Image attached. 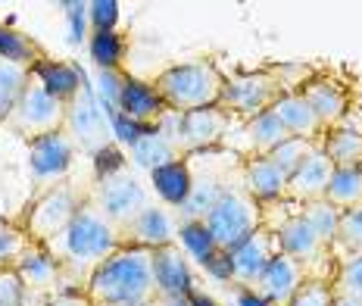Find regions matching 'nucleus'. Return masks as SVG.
<instances>
[{"label": "nucleus", "instance_id": "2", "mask_svg": "<svg viewBox=\"0 0 362 306\" xmlns=\"http://www.w3.org/2000/svg\"><path fill=\"white\" fill-rule=\"evenodd\" d=\"M85 294L90 306H138L156 300L153 250L119 247L90 272Z\"/></svg>", "mask_w": 362, "mask_h": 306}, {"label": "nucleus", "instance_id": "14", "mask_svg": "<svg viewBox=\"0 0 362 306\" xmlns=\"http://www.w3.org/2000/svg\"><path fill=\"white\" fill-rule=\"evenodd\" d=\"M306 281V269L297 259L284 257L278 250V257L266 266V272L259 275V281L250 288L253 294H259L262 300H269L272 306H291V300L297 297V290Z\"/></svg>", "mask_w": 362, "mask_h": 306}, {"label": "nucleus", "instance_id": "3", "mask_svg": "<svg viewBox=\"0 0 362 306\" xmlns=\"http://www.w3.org/2000/svg\"><path fill=\"white\" fill-rule=\"evenodd\" d=\"M156 94L163 97L165 110L172 113H194V110L218 107V97L225 88V76L209 59H191L163 69L153 78Z\"/></svg>", "mask_w": 362, "mask_h": 306}, {"label": "nucleus", "instance_id": "45", "mask_svg": "<svg viewBox=\"0 0 362 306\" xmlns=\"http://www.w3.org/2000/svg\"><path fill=\"white\" fill-rule=\"evenodd\" d=\"M359 169H362V166H359Z\"/></svg>", "mask_w": 362, "mask_h": 306}, {"label": "nucleus", "instance_id": "22", "mask_svg": "<svg viewBox=\"0 0 362 306\" xmlns=\"http://www.w3.org/2000/svg\"><path fill=\"white\" fill-rule=\"evenodd\" d=\"M150 182H153V191H156V197L163 200V206H169V210H175V213L187 204V197H191V166H187L185 156L153 169Z\"/></svg>", "mask_w": 362, "mask_h": 306}, {"label": "nucleus", "instance_id": "13", "mask_svg": "<svg viewBox=\"0 0 362 306\" xmlns=\"http://www.w3.org/2000/svg\"><path fill=\"white\" fill-rule=\"evenodd\" d=\"M278 257V237L272 228H256L250 237H247L240 247H235L228 253L231 259V285L235 288H247L250 290L259 275L266 272V266Z\"/></svg>", "mask_w": 362, "mask_h": 306}, {"label": "nucleus", "instance_id": "4", "mask_svg": "<svg viewBox=\"0 0 362 306\" xmlns=\"http://www.w3.org/2000/svg\"><path fill=\"white\" fill-rule=\"evenodd\" d=\"M88 200V191H81L78 184H72L69 178L66 182L54 184L47 191H37L32 197V204L25 206L19 225L25 228V235L32 237L35 244H47L72 222V216L78 213V206Z\"/></svg>", "mask_w": 362, "mask_h": 306}, {"label": "nucleus", "instance_id": "9", "mask_svg": "<svg viewBox=\"0 0 362 306\" xmlns=\"http://www.w3.org/2000/svg\"><path fill=\"white\" fill-rule=\"evenodd\" d=\"M88 194H90V200L100 206V213L107 216L119 231H122L128 222H134L150 206L144 184L132 175V169H122V172L94 182L88 188Z\"/></svg>", "mask_w": 362, "mask_h": 306}, {"label": "nucleus", "instance_id": "24", "mask_svg": "<svg viewBox=\"0 0 362 306\" xmlns=\"http://www.w3.org/2000/svg\"><path fill=\"white\" fill-rule=\"evenodd\" d=\"M244 138H247V153L244 160H250V156H256V160H262V156H272L278 151V147L284 144V141L291 138L288 129L281 125V119H278L275 113H262L250 119V122H244Z\"/></svg>", "mask_w": 362, "mask_h": 306}, {"label": "nucleus", "instance_id": "16", "mask_svg": "<svg viewBox=\"0 0 362 306\" xmlns=\"http://www.w3.org/2000/svg\"><path fill=\"white\" fill-rule=\"evenodd\" d=\"M153 278L156 297H165V300H187L191 290L197 288L191 278V269H187V253L178 244L153 250Z\"/></svg>", "mask_w": 362, "mask_h": 306}, {"label": "nucleus", "instance_id": "29", "mask_svg": "<svg viewBox=\"0 0 362 306\" xmlns=\"http://www.w3.org/2000/svg\"><path fill=\"white\" fill-rule=\"evenodd\" d=\"M44 57L47 54L37 47V41L16 32V28L0 25V59H10V63H19V66H28V69H32V66L41 63Z\"/></svg>", "mask_w": 362, "mask_h": 306}, {"label": "nucleus", "instance_id": "7", "mask_svg": "<svg viewBox=\"0 0 362 306\" xmlns=\"http://www.w3.org/2000/svg\"><path fill=\"white\" fill-rule=\"evenodd\" d=\"M288 94L284 85L275 78L272 69H259V72H238V76H225V88L218 97V110L228 113L231 119H250L269 113L281 97Z\"/></svg>", "mask_w": 362, "mask_h": 306}, {"label": "nucleus", "instance_id": "18", "mask_svg": "<svg viewBox=\"0 0 362 306\" xmlns=\"http://www.w3.org/2000/svg\"><path fill=\"white\" fill-rule=\"evenodd\" d=\"M331 172H334L331 160L322 153V147H315V151L300 163L297 172L288 178V200H293V204H300V206L313 204V200H325Z\"/></svg>", "mask_w": 362, "mask_h": 306}, {"label": "nucleus", "instance_id": "40", "mask_svg": "<svg viewBox=\"0 0 362 306\" xmlns=\"http://www.w3.org/2000/svg\"><path fill=\"white\" fill-rule=\"evenodd\" d=\"M47 306H90L88 300V294L85 290H63V294H57V297H50Z\"/></svg>", "mask_w": 362, "mask_h": 306}, {"label": "nucleus", "instance_id": "10", "mask_svg": "<svg viewBox=\"0 0 362 306\" xmlns=\"http://www.w3.org/2000/svg\"><path fill=\"white\" fill-rule=\"evenodd\" d=\"M63 131L69 134L75 151H85L90 156L100 151V147L112 144V131L107 129V113H103V107L94 100V91H90L88 81L81 85V91L72 97L69 110H66Z\"/></svg>", "mask_w": 362, "mask_h": 306}, {"label": "nucleus", "instance_id": "37", "mask_svg": "<svg viewBox=\"0 0 362 306\" xmlns=\"http://www.w3.org/2000/svg\"><path fill=\"white\" fill-rule=\"evenodd\" d=\"M291 306H334V290L328 278H306Z\"/></svg>", "mask_w": 362, "mask_h": 306}, {"label": "nucleus", "instance_id": "33", "mask_svg": "<svg viewBox=\"0 0 362 306\" xmlns=\"http://www.w3.org/2000/svg\"><path fill=\"white\" fill-rule=\"evenodd\" d=\"M334 253H337V257H346V253H362V206L341 213Z\"/></svg>", "mask_w": 362, "mask_h": 306}, {"label": "nucleus", "instance_id": "8", "mask_svg": "<svg viewBox=\"0 0 362 306\" xmlns=\"http://www.w3.org/2000/svg\"><path fill=\"white\" fill-rule=\"evenodd\" d=\"M66 110H69V103L57 100L41 81L32 78L4 125L10 131L22 134L25 141H35V138H44V134L63 131L66 129Z\"/></svg>", "mask_w": 362, "mask_h": 306}, {"label": "nucleus", "instance_id": "15", "mask_svg": "<svg viewBox=\"0 0 362 306\" xmlns=\"http://www.w3.org/2000/svg\"><path fill=\"white\" fill-rule=\"evenodd\" d=\"M300 94L306 97V103L315 110L322 129H334L341 125L346 113H350V91H346L344 81L331 78V76H313L300 88Z\"/></svg>", "mask_w": 362, "mask_h": 306}, {"label": "nucleus", "instance_id": "6", "mask_svg": "<svg viewBox=\"0 0 362 306\" xmlns=\"http://www.w3.org/2000/svg\"><path fill=\"white\" fill-rule=\"evenodd\" d=\"M203 225L213 235L218 250L231 253L235 247H240L256 228H262V206L244 191V184H238V188H231L228 194H222V200L206 213Z\"/></svg>", "mask_w": 362, "mask_h": 306}, {"label": "nucleus", "instance_id": "21", "mask_svg": "<svg viewBox=\"0 0 362 306\" xmlns=\"http://www.w3.org/2000/svg\"><path fill=\"white\" fill-rule=\"evenodd\" d=\"M32 78L41 81V85L63 103H72V97L78 94L81 85L88 81L81 66L69 63V59H54V57H44L41 63H35L32 66Z\"/></svg>", "mask_w": 362, "mask_h": 306}, {"label": "nucleus", "instance_id": "20", "mask_svg": "<svg viewBox=\"0 0 362 306\" xmlns=\"http://www.w3.org/2000/svg\"><path fill=\"white\" fill-rule=\"evenodd\" d=\"M272 113L281 119V125L288 129L291 138H300V141H309V144H319L325 129H322L319 116H315V110L306 103V97L300 91H291L284 94L281 100L272 107Z\"/></svg>", "mask_w": 362, "mask_h": 306}, {"label": "nucleus", "instance_id": "36", "mask_svg": "<svg viewBox=\"0 0 362 306\" xmlns=\"http://www.w3.org/2000/svg\"><path fill=\"white\" fill-rule=\"evenodd\" d=\"M90 160H94V182H100V178H110V175L128 169V153L119 144L100 147V151L90 156Z\"/></svg>", "mask_w": 362, "mask_h": 306}, {"label": "nucleus", "instance_id": "17", "mask_svg": "<svg viewBox=\"0 0 362 306\" xmlns=\"http://www.w3.org/2000/svg\"><path fill=\"white\" fill-rule=\"evenodd\" d=\"M116 110L122 116L132 119V122H141V125H156L165 113H169V110H165V103H163V97L156 94L153 81L134 78V76H128V72H122V85H119Z\"/></svg>", "mask_w": 362, "mask_h": 306}, {"label": "nucleus", "instance_id": "25", "mask_svg": "<svg viewBox=\"0 0 362 306\" xmlns=\"http://www.w3.org/2000/svg\"><path fill=\"white\" fill-rule=\"evenodd\" d=\"M128 156H132V163L134 166H141V169H147V172H153V169H160L165 166V163H172V160H178V151L169 144V138L156 129H150L144 138H138L132 147H128Z\"/></svg>", "mask_w": 362, "mask_h": 306}, {"label": "nucleus", "instance_id": "32", "mask_svg": "<svg viewBox=\"0 0 362 306\" xmlns=\"http://www.w3.org/2000/svg\"><path fill=\"white\" fill-rule=\"evenodd\" d=\"M303 219L319 231V237L328 244V247H334L337 241V225H341V210H334V206L328 204V200H313V204H306L303 210Z\"/></svg>", "mask_w": 362, "mask_h": 306}, {"label": "nucleus", "instance_id": "34", "mask_svg": "<svg viewBox=\"0 0 362 306\" xmlns=\"http://www.w3.org/2000/svg\"><path fill=\"white\" fill-rule=\"evenodd\" d=\"M315 147H319V144H309V141H300V138H288L275 153L269 156V160L275 163V169H278V172H281L284 178H291V175L300 169V163H303L306 156L315 151Z\"/></svg>", "mask_w": 362, "mask_h": 306}, {"label": "nucleus", "instance_id": "35", "mask_svg": "<svg viewBox=\"0 0 362 306\" xmlns=\"http://www.w3.org/2000/svg\"><path fill=\"white\" fill-rule=\"evenodd\" d=\"M28 244H32V237L25 235V228H22L19 222L0 219V269H6V266L16 263Z\"/></svg>", "mask_w": 362, "mask_h": 306}, {"label": "nucleus", "instance_id": "30", "mask_svg": "<svg viewBox=\"0 0 362 306\" xmlns=\"http://www.w3.org/2000/svg\"><path fill=\"white\" fill-rule=\"evenodd\" d=\"M331 290H334V297H353V300H362V253L337 257Z\"/></svg>", "mask_w": 362, "mask_h": 306}, {"label": "nucleus", "instance_id": "26", "mask_svg": "<svg viewBox=\"0 0 362 306\" xmlns=\"http://www.w3.org/2000/svg\"><path fill=\"white\" fill-rule=\"evenodd\" d=\"M325 200L334 210H356L362 206V169H334L325 191Z\"/></svg>", "mask_w": 362, "mask_h": 306}, {"label": "nucleus", "instance_id": "5", "mask_svg": "<svg viewBox=\"0 0 362 306\" xmlns=\"http://www.w3.org/2000/svg\"><path fill=\"white\" fill-rule=\"evenodd\" d=\"M169 144L178 151V156H194L203 151H216L225 144V134L231 129V116L222 113L218 107L194 110V113H165L156 122Z\"/></svg>", "mask_w": 362, "mask_h": 306}, {"label": "nucleus", "instance_id": "1", "mask_svg": "<svg viewBox=\"0 0 362 306\" xmlns=\"http://www.w3.org/2000/svg\"><path fill=\"white\" fill-rule=\"evenodd\" d=\"M44 247L54 253V259L63 269L66 285L75 290H85L90 272L122 247V241H119V228L100 213V206L88 194V200L78 206V213L72 216L69 225Z\"/></svg>", "mask_w": 362, "mask_h": 306}, {"label": "nucleus", "instance_id": "44", "mask_svg": "<svg viewBox=\"0 0 362 306\" xmlns=\"http://www.w3.org/2000/svg\"><path fill=\"white\" fill-rule=\"evenodd\" d=\"M334 306H362V300H353V297H334Z\"/></svg>", "mask_w": 362, "mask_h": 306}, {"label": "nucleus", "instance_id": "43", "mask_svg": "<svg viewBox=\"0 0 362 306\" xmlns=\"http://www.w3.org/2000/svg\"><path fill=\"white\" fill-rule=\"evenodd\" d=\"M150 306H191V300H165V297H156V300H150Z\"/></svg>", "mask_w": 362, "mask_h": 306}, {"label": "nucleus", "instance_id": "28", "mask_svg": "<svg viewBox=\"0 0 362 306\" xmlns=\"http://www.w3.org/2000/svg\"><path fill=\"white\" fill-rule=\"evenodd\" d=\"M32 81V69L19 63H10V59H0V125L10 119L13 107L19 103L25 85Z\"/></svg>", "mask_w": 362, "mask_h": 306}, {"label": "nucleus", "instance_id": "42", "mask_svg": "<svg viewBox=\"0 0 362 306\" xmlns=\"http://www.w3.org/2000/svg\"><path fill=\"white\" fill-rule=\"evenodd\" d=\"M187 300H191V306H218V303L213 300V297H206V294H203L200 288H194V290H191V297H187Z\"/></svg>", "mask_w": 362, "mask_h": 306}, {"label": "nucleus", "instance_id": "12", "mask_svg": "<svg viewBox=\"0 0 362 306\" xmlns=\"http://www.w3.org/2000/svg\"><path fill=\"white\" fill-rule=\"evenodd\" d=\"M178 216L175 210L163 204H150L144 213L138 216L134 222L119 231V241L122 247H144V250H163L169 244H178Z\"/></svg>", "mask_w": 362, "mask_h": 306}, {"label": "nucleus", "instance_id": "19", "mask_svg": "<svg viewBox=\"0 0 362 306\" xmlns=\"http://www.w3.org/2000/svg\"><path fill=\"white\" fill-rule=\"evenodd\" d=\"M240 184H244V191L259 206L288 197V178L278 172L269 156H262V160H256V156L244 160V166H240Z\"/></svg>", "mask_w": 362, "mask_h": 306}, {"label": "nucleus", "instance_id": "41", "mask_svg": "<svg viewBox=\"0 0 362 306\" xmlns=\"http://www.w3.org/2000/svg\"><path fill=\"white\" fill-rule=\"evenodd\" d=\"M235 303L238 306H272L269 300H262L259 294H253V290H247V288H235Z\"/></svg>", "mask_w": 362, "mask_h": 306}, {"label": "nucleus", "instance_id": "31", "mask_svg": "<svg viewBox=\"0 0 362 306\" xmlns=\"http://www.w3.org/2000/svg\"><path fill=\"white\" fill-rule=\"evenodd\" d=\"M178 241H181V250H185L191 259H197L200 266H206L209 259H213L216 253H218L213 235L206 231V225H203V222H181Z\"/></svg>", "mask_w": 362, "mask_h": 306}, {"label": "nucleus", "instance_id": "11", "mask_svg": "<svg viewBox=\"0 0 362 306\" xmlns=\"http://www.w3.org/2000/svg\"><path fill=\"white\" fill-rule=\"evenodd\" d=\"M75 153L78 151H75V144L66 131H54V134L28 141V172H32V182L37 184V191H47L54 184L66 182Z\"/></svg>", "mask_w": 362, "mask_h": 306}, {"label": "nucleus", "instance_id": "39", "mask_svg": "<svg viewBox=\"0 0 362 306\" xmlns=\"http://www.w3.org/2000/svg\"><path fill=\"white\" fill-rule=\"evenodd\" d=\"M0 306H25V285L13 266L0 269Z\"/></svg>", "mask_w": 362, "mask_h": 306}, {"label": "nucleus", "instance_id": "27", "mask_svg": "<svg viewBox=\"0 0 362 306\" xmlns=\"http://www.w3.org/2000/svg\"><path fill=\"white\" fill-rule=\"evenodd\" d=\"M128 41L119 32H90L88 38V54L100 66V72H122V59H125Z\"/></svg>", "mask_w": 362, "mask_h": 306}, {"label": "nucleus", "instance_id": "38", "mask_svg": "<svg viewBox=\"0 0 362 306\" xmlns=\"http://www.w3.org/2000/svg\"><path fill=\"white\" fill-rule=\"evenodd\" d=\"M88 22H90V32H116L119 4L116 0H94V4H88Z\"/></svg>", "mask_w": 362, "mask_h": 306}, {"label": "nucleus", "instance_id": "23", "mask_svg": "<svg viewBox=\"0 0 362 306\" xmlns=\"http://www.w3.org/2000/svg\"><path fill=\"white\" fill-rule=\"evenodd\" d=\"M322 153L331 160L334 169H356L362 166V129L356 125H334L322 134Z\"/></svg>", "mask_w": 362, "mask_h": 306}]
</instances>
